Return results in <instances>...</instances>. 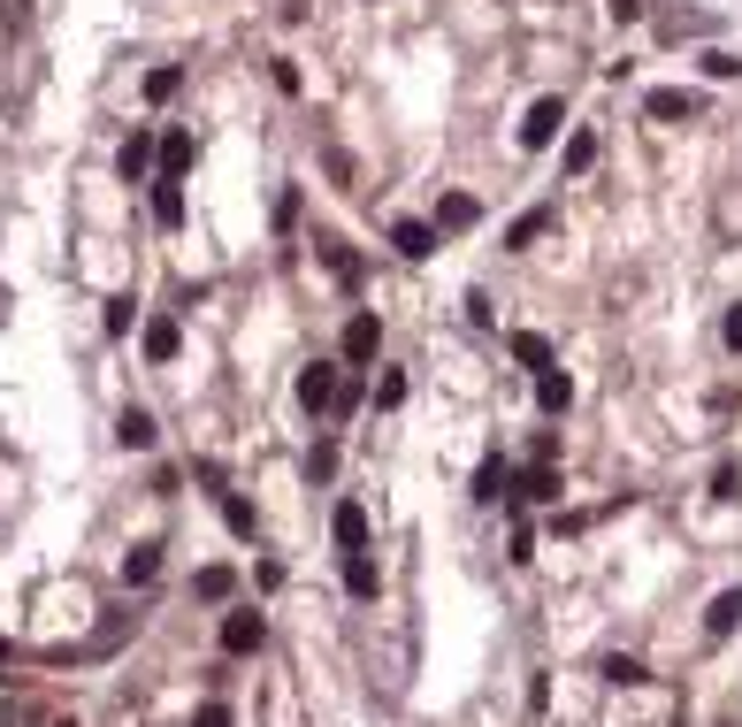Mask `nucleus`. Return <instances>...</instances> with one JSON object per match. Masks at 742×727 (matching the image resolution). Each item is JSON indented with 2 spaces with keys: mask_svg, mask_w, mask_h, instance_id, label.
<instances>
[{
  "mask_svg": "<svg viewBox=\"0 0 742 727\" xmlns=\"http://www.w3.org/2000/svg\"><path fill=\"white\" fill-rule=\"evenodd\" d=\"M261 643H269V620H261L253 605H238V612H222V651H230V659H253Z\"/></svg>",
  "mask_w": 742,
  "mask_h": 727,
  "instance_id": "f257e3e1",
  "label": "nucleus"
},
{
  "mask_svg": "<svg viewBox=\"0 0 742 727\" xmlns=\"http://www.w3.org/2000/svg\"><path fill=\"white\" fill-rule=\"evenodd\" d=\"M559 123H567V100H559V93H544V100L528 108V123H521V145H528V153H536V145H552V139H559Z\"/></svg>",
  "mask_w": 742,
  "mask_h": 727,
  "instance_id": "f03ea898",
  "label": "nucleus"
},
{
  "mask_svg": "<svg viewBox=\"0 0 742 727\" xmlns=\"http://www.w3.org/2000/svg\"><path fill=\"white\" fill-rule=\"evenodd\" d=\"M298 406H306V414H329V406H337V368H329V360L298 368Z\"/></svg>",
  "mask_w": 742,
  "mask_h": 727,
  "instance_id": "7ed1b4c3",
  "label": "nucleus"
},
{
  "mask_svg": "<svg viewBox=\"0 0 742 727\" xmlns=\"http://www.w3.org/2000/svg\"><path fill=\"white\" fill-rule=\"evenodd\" d=\"M559 467L552 459H528V475H513V498H528V506H559Z\"/></svg>",
  "mask_w": 742,
  "mask_h": 727,
  "instance_id": "20e7f679",
  "label": "nucleus"
},
{
  "mask_svg": "<svg viewBox=\"0 0 742 727\" xmlns=\"http://www.w3.org/2000/svg\"><path fill=\"white\" fill-rule=\"evenodd\" d=\"M375 352H383V322H375V314H352V322H345V360L368 368Z\"/></svg>",
  "mask_w": 742,
  "mask_h": 727,
  "instance_id": "39448f33",
  "label": "nucleus"
},
{
  "mask_svg": "<svg viewBox=\"0 0 742 727\" xmlns=\"http://www.w3.org/2000/svg\"><path fill=\"white\" fill-rule=\"evenodd\" d=\"M329 536H337L345 552H368V506H360V498H345V506L329 513Z\"/></svg>",
  "mask_w": 742,
  "mask_h": 727,
  "instance_id": "423d86ee",
  "label": "nucleus"
},
{
  "mask_svg": "<svg viewBox=\"0 0 742 727\" xmlns=\"http://www.w3.org/2000/svg\"><path fill=\"white\" fill-rule=\"evenodd\" d=\"M345 589H352L360 605L383 589V567H375V552H345Z\"/></svg>",
  "mask_w": 742,
  "mask_h": 727,
  "instance_id": "0eeeda50",
  "label": "nucleus"
},
{
  "mask_svg": "<svg viewBox=\"0 0 742 727\" xmlns=\"http://www.w3.org/2000/svg\"><path fill=\"white\" fill-rule=\"evenodd\" d=\"M192 597H199V605H230V597H238V567H199V575H192Z\"/></svg>",
  "mask_w": 742,
  "mask_h": 727,
  "instance_id": "6e6552de",
  "label": "nucleus"
},
{
  "mask_svg": "<svg viewBox=\"0 0 742 727\" xmlns=\"http://www.w3.org/2000/svg\"><path fill=\"white\" fill-rule=\"evenodd\" d=\"M643 108H651V123H689V116H697V93H674V85H658Z\"/></svg>",
  "mask_w": 742,
  "mask_h": 727,
  "instance_id": "1a4fd4ad",
  "label": "nucleus"
},
{
  "mask_svg": "<svg viewBox=\"0 0 742 727\" xmlns=\"http://www.w3.org/2000/svg\"><path fill=\"white\" fill-rule=\"evenodd\" d=\"M153 223H161V230L184 223V176H153Z\"/></svg>",
  "mask_w": 742,
  "mask_h": 727,
  "instance_id": "9d476101",
  "label": "nucleus"
},
{
  "mask_svg": "<svg viewBox=\"0 0 742 727\" xmlns=\"http://www.w3.org/2000/svg\"><path fill=\"white\" fill-rule=\"evenodd\" d=\"M314 253L329 261V276H337V284H360V261H352V246H345V238H329V230H314Z\"/></svg>",
  "mask_w": 742,
  "mask_h": 727,
  "instance_id": "9b49d317",
  "label": "nucleus"
},
{
  "mask_svg": "<svg viewBox=\"0 0 742 727\" xmlns=\"http://www.w3.org/2000/svg\"><path fill=\"white\" fill-rule=\"evenodd\" d=\"M153 161H161V153H153V131H131V139H123V153H116V169H123V184H139V176H146Z\"/></svg>",
  "mask_w": 742,
  "mask_h": 727,
  "instance_id": "f8f14e48",
  "label": "nucleus"
},
{
  "mask_svg": "<svg viewBox=\"0 0 742 727\" xmlns=\"http://www.w3.org/2000/svg\"><path fill=\"white\" fill-rule=\"evenodd\" d=\"M474 223H482V207H474L467 192H445V199H437V238H445V230H474Z\"/></svg>",
  "mask_w": 742,
  "mask_h": 727,
  "instance_id": "ddd939ff",
  "label": "nucleus"
},
{
  "mask_svg": "<svg viewBox=\"0 0 742 727\" xmlns=\"http://www.w3.org/2000/svg\"><path fill=\"white\" fill-rule=\"evenodd\" d=\"M184 352V329H176V314H153L146 322V360H176Z\"/></svg>",
  "mask_w": 742,
  "mask_h": 727,
  "instance_id": "4468645a",
  "label": "nucleus"
},
{
  "mask_svg": "<svg viewBox=\"0 0 742 727\" xmlns=\"http://www.w3.org/2000/svg\"><path fill=\"white\" fill-rule=\"evenodd\" d=\"M391 246H399L406 261H429V253H437V223H399V230H391Z\"/></svg>",
  "mask_w": 742,
  "mask_h": 727,
  "instance_id": "2eb2a0df",
  "label": "nucleus"
},
{
  "mask_svg": "<svg viewBox=\"0 0 742 727\" xmlns=\"http://www.w3.org/2000/svg\"><path fill=\"white\" fill-rule=\"evenodd\" d=\"M505 352H513L521 368H536V376L552 368V337H536V329H513V337H505Z\"/></svg>",
  "mask_w": 742,
  "mask_h": 727,
  "instance_id": "dca6fc26",
  "label": "nucleus"
},
{
  "mask_svg": "<svg viewBox=\"0 0 742 727\" xmlns=\"http://www.w3.org/2000/svg\"><path fill=\"white\" fill-rule=\"evenodd\" d=\"M474 498H482V506L513 498V467H505V459H482V467H474Z\"/></svg>",
  "mask_w": 742,
  "mask_h": 727,
  "instance_id": "f3484780",
  "label": "nucleus"
},
{
  "mask_svg": "<svg viewBox=\"0 0 742 727\" xmlns=\"http://www.w3.org/2000/svg\"><path fill=\"white\" fill-rule=\"evenodd\" d=\"M742 628V589H720L712 612H705V636H735Z\"/></svg>",
  "mask_w": 742,
  "mask_h": 727,
  "instance_id": "a211bd4d",
  "label": "nucleus"
},
{
  "mask_svg": "<svg viewBox=\"0 0 742 727\" xmlns=\"http://www.w3.org/2000/svg\"><path fill=\"white\" fill-rule=\"evenodd\" d=\"M544 230H552V207H528V215H521V223L505 230V253H528V246H536Z\"/></svg>",
  "mask_w": 742,
  "mask_h": 727,
  "instance_id": "6ab92c4d",
  "label": "nucleus"
},
{
  "mask_svg": "<svg viewBox=\"0 0 742 727\" xmlns=\"http://www.w3.org/2000/svg\"><path fill=\"white\" fill-rule=\"evenodd\" d=\"M536 406H544V414H567V406H575V383H567L559 368H544V376H536Z\"/></svg>",
  "mask_w": 742,
  "mask_h": 727,
  "instance_id": "aec40b11",
  "label": "nucleus"
},
{
  "mask_svg": "<svg viewBox=\"0 0 742 727\" xmlns=\"http://www.w3.org/2000/svg\"><path fill=\"white\" fill-rule=\"evenodd\" d=\"M153 575H161V544H131V552H123V582H131V589H146Z\"/></svg>",
  "mask_w": 742,
  "mask_h": 727,
  "instance_id": "412c9836",
  "label": "nucleus"
},
{
  "mask_svg": "<svg viewBox=\"0 0 742 727\" xmlns=\"http://www.w3.org/2000/svg\"><path fill=\"white\" fill-rule=\"evenodd\" d=\"M116 436H123V452H153V436H161V430H153V414H146V406H131V414L116 422Z\"/></svg>",
  "mask_w": 742,
  "mask_h": 727,
  "instance_id": "4be33fe9",
  "label": "nucleus"
},
{
  "mask_svg": "<svg viewBox=\"0 0 742 727\" xmlns=\"http://www.w3.org/2000/svg\"><path fill=\"white\" fill-rule=\"evenodd\" d=\"M604 682L635 690V682H651V666H643V659H628V651H612V659H604Z\"/></svg>",
  "mask_w": 742,
  "mask_h": 727,
  "instance_id": "5701e85b",
  "label": "nucleus"
},
{
  "mask_svg": "<svg viewBox=\"0 0 742 727\" xmlns=\"http://www.w3.org/2000/svg\"><path fill=\"white\" fill-rule=\"evenodd\" d=\"M176 93H184V69H168V62H161V69H146V100H153V108H161V100H176Z\"/></svg>",
  "mask_w": 742,
  "mask_h": 727,
  "instance_id": "b1692460",
  "label": "nucleus"
},
{
  "mask_svg": "<svg viewBox=\"0 0 742 727\" xmlns=\"http://www.w3.org/2000/svg\"><path fill=\"white\" fill-rule=\"evenodd\" d=\"M184 169H192V139L168 131V139H161V176H184Z\"/></svg>",
  "mask_w": 742,
  "mask_h": 727,
  "instance_id": "393cba45",
  "label": "nucleus"
},
{
  "mask_svg": "<svg viewBox=\"0 0 742 727\" xmlns=\"http://www.w3.org/2000/svg\"><path fill=\"white\" fill-rule=\"evenodd\" d=\"M590 161H597V131H575V139H567V161H559V169H567V176H582Z\"/></svg>",
  "mask_w": 742,
  "mask_h": 727,
  "instance_id": "a878e982",
  "label": "nucleus"
},
{
  "mask_svg": "<svg viewBox=\"0 0 742 727\" xmlns=\"http://www.w3.org/2000/svg\"><path fill=\"white\" fill-rule=\"evenodd\" d=\"M375 406H383V414H391V406H406V376H399V368H383V376H375Z\"/></svg>",
  "mask_w": 742,
  "mask_h": 727,
  "instance_id": "bb28decb",
  "label": "nucleus"
},
{
  "mask_svg": "<svg viewBox=\"0 0 742 727\" xmlns=\"http://www.w3.org/2000/svg\"><path fill=\"white\" fill-rule=\"evenodd\" d=\"M222 521H230V536H253V506L238 490H222Z\"/></svg>",
  "mask_w": 742,
  "mask_h": 727,
  "instance_id": "cd10ccee",
  "label": "nucleus"
},
{
  "mask_svg": "<svg viewBox=\"0 0 742 727\" xmlns=\"http://www.w3.org/2000/svg\"><path fill=\"white\" fill-rule=\"evenodd\" d=\"M139 322V299H108V337H123Z\"/></svg>",
  "mask_w": 742,
  "mask_h": 727,
  "instance_id": "c85d7f7f",
  "label": "nucleus"
},
{
  "mask_svg": "<svg viewBox=\"0 0 742 727\" xmlns=\"http://www.w3.org/2000/svg\"><path fill=\"white\" fill-rule=\"evenodd\" d=\"M306 475L329 482V475H337V444H314V452H306Z\"/></svg>",
  "mask_w": 742,
  "mask_h": 727,
  "instance_id": "c756f323",
  "label": "nucleus"
},
{
  "mask_svg": "<svg viewBox=\"0 0 742 727\" xmlns=\"http://www.w3.org/2000/svg\"><path fill=\"white\" fill-rule=\"evenodd\" d=\"M705 69H712V77H742V54H728V46H712V54H705Z\"/></svg>",
  "mask_w": 742,
  "mask_h": 727,
  "instance_id": "7c9ffc66",
  "label": "nucleus"
},
{
  "mask_svg": "<svg viewBox=\"0 0 742 727\" xmlns=\"http://www.w3.org/2000/svg\"><path fill=\"white\" fill-rule=\"evenodd\" d=\"M712 498H742V467H735V459H728V467L712 475Z\"/></svg>",
  "mask_w": 742,
  "mask_h": 727,
  "instance_id": "2f4dec72",
  "label": "nucleus"
},
{
  "mask_svg": "<svg viewBox=\"0 0 742 727\" xmlns=\"http://www.w3.org/2000/svg\"><path fill=\"white\" fill-rule=\"evenodd\" d=\"M720 337H728V352H742V299L728 306V322H720Z\"/></svg>",
  "mask_w": 742,
  "mask_h": 727,
  "instance_id": "473e14b6",
  "label": "nucleus"
},
{
  "mask_svg": "<svg viewBox=\"0 0 742 727\" xmlns=\"http://www.w3.org/2000/svg\"><path fill=\"white\" fill-rule=\"evenodd\" d=\"M192 727H230V705H199V713H192Z\"/></svg>",
  "mask_w": 742,
  "mask_h": 727,
  "instance_id": "72a5a7b5",
  "label": "nucleus"
},
{
  "mask_svg": "<svg viewBox=\"0 0 742 727\" xmlns=\"http://www.w3.org/2000/svg\"><path fill=\"white\" fill-rule=\"evenodd\" d=\"M612 15H620V23H635V15H643V0H612Z\"/></svg>",
  "mask_w": 742,
  "mask_h": 727,
  "instance_id": "f704fd0d",
  "label": "nucleus"
}]
</instances>
